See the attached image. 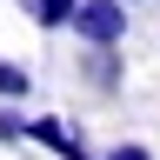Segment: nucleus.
I'll return each mask as SVG.
<instances>
[{"instance_id":"obj_4","label":"nucleus","mask_w":160,"mask_h":160,"mask_svg":"<svg viewBox=\"0 0 160 160\" xmlns=\"http://www.w3.org/2000/svg\"><path fill=\"white\" fill-rule=\"evenodd\" d=\"M27 93H33V73L20 67V60H0V100H13V107H20Z\"/></svg>"},{"instance_id":"obj_1","label":"nucleus","mask_w":160,"mask_h":160,"mask_svg":"<svg viewBox=\"0 0 160 160\" xmlns=\"http://www.w3.org/2000/svg\"><path fill=\"white\" fill-rule=\"evenodd\" d=\"M73 33L87 40V47H120V40H127V0H80Z\"/></svg>"},{"instance_id":"obj_8","label":"nucleus","mask_w":160,"mask_h":160,"mask_svg":"<svg viewBox=\"0 0 160 160\" xmlns=\"http://www.w3.org/2000/svg\"><path fill=\"white\" fill-rule=\"evenodd\" d=\"M127 7H140V0H127Z\"/></svg>"},{"instance_id":"obj_5","label":"nucleus","mask_w":160,"mask_h":160,"mask_svg":"<svg viewBox=\"0 0 160 160\" xmlns=\"http://www.w3.org/2000/svg\"><path fill=\"white\" fill-rule=\"evenodd\" d=\"M87 80H93V87H113V80H120L113 73V47H93L87 53Z\"/></svg>"},{"instance_id":"obj_2","label":"nucleus","mask_w":160,"mask_h":160,"mask_svg":"<svg viewBox=\"0 0 160 160\" xmlns=\"http://www.w3.org/2000/svg\"><path fill=\"white\" fill-rule=\"evenodd\" d=\"M27 140H40V147L60 153V160H93L87 147H80V133H73L60 113H33V120H27Z\"/></svg>"},{"instance_id":"obj_3","label":"nucleus","mask_w":160,"mask_h":160,"mask_svg":"<svg viewBox=\"0 0 160 160\" xmlns=\"http://www.w3.org/2000/svg\"><path fill=\"white\" fill-rule=\"evenodd\" d=\"M20 13L33 20V27H73V13H80V0H20Z\"/></svg>"},{"instance_id":"obj_6","label":"nucleus","mask_w":160,"mask_h":160,"mask_svg":"<svg viewBox=\"0 0 160 160\" xmlns=\"http://www.w3.org/2000/svg\"><path fill=\"white\" fill-rule=\"evenodd\" d=\"M0 140H27V120H20L13 100H0Z\"/></svg>"},{"instance_id":"obj_7","label":"nucleus","mask_w":160,"mask_h":160,"mask_svg":"<svg viewBox=\"0 0 160 160\" xmlns=\"http://www.w3.org/2000/svg\"><path fill=\"white\" fill-rule=\"evenodd\" d=\"M107 160H153V153H147V147H140V140H120V147H113Z\"/></svg>"}]
</instances>
